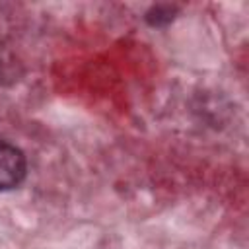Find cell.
<instances>
[{"label":"cell","instance_id":"1","mask_svg":"<svg viewBox=\"0 0 249 249\" xmlns=\"http://www.w3.org/2000/svg\"><path fill=\"white\" fill-rule=\"evenodd\" d=\"M27 173V161L19 148L0 142V191H10L21 185Z\"/></svg>","mask_w":249,"mask_h":249},{"label":"cell","instance_id":"2","mask_svg":"<svg viewBox=\"0 0 249 249\" xmlns=\"http://www.w3.org/2000/svg\"><path fill=\"white\" fill-rule=\"evenodd\" d=\"M177 14V8L175 6H169V4H156L152 6L148 12H146V21L154 27H160V25H167L169 21H173Z\"/></svg>","mask_w":249,"mask_h":249}]
</instances>
